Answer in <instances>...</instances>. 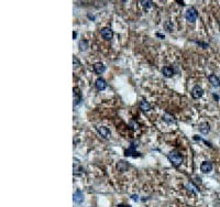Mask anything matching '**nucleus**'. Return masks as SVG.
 I'll use <instances>...</instances> for the list:
<instances>
[{
	"mask_svg": "<svg viewBox=\"0 0 220 207\" xmlns=\"http://www.w3.org/2000/svg\"><path fill=\"white\" fill-rule=\"evenodd\" d=\"M197 11H196V9L194 7H189L187 10H186V13H185V17H186V20L187 21H189V22L194 23L196 21V19H197Z\"/></svg>",
	"mask_w": 220,
	"mask_h": 207,
	"instance_id": "1",
	"label": "nucleus"
},
{
	"mask_svg": "<svg viewBox=\"0 0 220 207\" xmlns=\"http://www.w3.org/2000/svg\"><path fill=\"white\" fill-rule=\"evenodd\" d=\"M169 162L174 165V166H179L183 163V156L179 155L178 153H169L167 155Z\"/></svg>",
	"mask_w": 220,
	"mask_h": 207,
	"instance_id": "2",
	"label": "nucleus"
},
{
	"mask_svg": "<svg viewBox=\"0 0 220 207\" xmlns=\"http://www.w3.org/2000/svg\"><path fill=\"white\" fill-rule=\"evenodd\" d=\"M203 95H204V89H203L199 85H196V86L193 87V89H191V96H193V98L198 99V98H200Z\"/></svg>",
	"mask_w": 220,
	"mask_h": 207,
	"instance_id": "3",
	"label": "nucleus"
},
{
	"mask_svg": "<svg viewBox=\"0 0 220 207\" xmlns=\"http://www.w3.org/2000/svg\"><path fill=\"white\" fill-rule=\"evenodd\" d=\"M100 33H101V37L105 39V40H111L112 37H114V32L110 28H102L100 30Z\"/></svg>",
	"mask_w": 220,
	"mask_h": 207,
	"instance_id": "4",
	"label": "nucleus"
},
{
	"mask_svg": "<svg viewBox=\"0 0 220 207\" xmlns=\"http://www.w3.org/2000/svg\"><path fill=\"white\" fill-rule=\"evenodd\" d=\"M95 86H96V88L98 89V91H105L107 88V83L106 81L102 78V77H99L96 79V82H95Z\"/></svg>",
	"mask_w": 220,
	"mask_h": 207,
	"instance_id": "5",
	"label": "nucleus"
},
{
	"mask_svg": "<svg viewBox=\"0 0 220 207\" xmlns=\"http://www.w3.org/2000/svg\"><path fill=\"white\" fill-rule=\"evenodd\" d=\"M92 69H94V72L96 73V74H102L105 71H106V66L101 63V62H98V63H95L94 64V66H92Z\"/></svg>",
	"mask_w": 220,
	"mask_h": 207,
	"instance_id": "6",
	"label": "nucleus"
},
{
	"mask_svg": "<svg viewBox=\"0 0 220 207\" xmlns=\"http://www.w3.org/2000/svg\"><path fill=\"white\" fill-rule=\"evenodd\" d=\"M73 92H74V106H78L82 101V93L77 87H74Z\"/></svg>",
	"mask_w": 220,
	"mask_h": 207,
	"instance_id": "7",
	"label": "nucleus"
},
{
	"mask_svg": "<svg viewBox=\"0 0 220 207\" xmlns=\"http://www.w3.org/2000/svg\"><path fill=\"white\" fill-rule=\"evenodd\" d=\"M211 170H213V164L209 161H205L201 163L200 171H201L203 173H209V172H211Z\"/></svg>",
	"mask_w": 220,
	"mask_h": 207,
	"instance_id": "8",
	"label": "nucleus"
},
{
	"mask_svg": "<svg viewBox=\"0 0 220 207\" xmlns=\"http://www.w3.org/2000/svg\"><path fill=\"white\" fill-rule=\"evenodd\" d=\"M97 131H98V133L101 136V137H104V138H109L110 137V131H109V129L108 128H106V127H104V126H100V127H98L97 128Z\"/></svg>",
	"mask_w": 220,
	"mask_h": 207,
	"instance_id": "9",
	"label": "nucleus"
},
{
	"mask_svg": "<svg viewBox=\"0 0 220 207\" xmlns=\"http://www.w3.org/2000/svg\"><path fill=\"white\" fill-rule=\"evenodd\" d=\"M208 81H209V83L213 85V87H219V86H220L219 77L216 76V75H213V74L209 75V77H208Z\"/></svg>",
	"mask_w": 220,
	"mask_h": 207,
	"instance_id": "10",
	"label": "nucleus"
},
{
	"mask_svg": "<svg viewBox=\"0 0 220 207\" xmlns=\"http://www.w3.org/2000/svg\"><path fill=\"white\" fill-rule=\"evenodd\" d=\"M73 200H74V202H75L76 204L83 203V200H84L83 193L80 192V191H76V192L74 193V195H73Z\"/></svg>",
	"mask_w": 220,
	"mask_h": 207,
	"instance_id": "11",
	"label": "nucleus"
},
{
	"mask_svg": "<svg viewBox=\"0 0 220 207\" xmlns=\"http://www.w3.org/2000/svg\"><path fill=\"white\" fill-rule=\"evenodd\" d=\"M162 73H163V75L165 77H172L174 75V69L171 66H164L162 69Z\"/></svg>",
	"mask_w": 220,
	"mask_h": 207,
	"instance_id": "12",
	"label": "nucleus"
},
{
	"mask_svg": "<svg viewBox=\"0 0 220 207\" xmlns=\"http://www.w3.org/2000/svg\"><path fill=\"white\" fill-rule=\"evenodd\" d=\"M139 107H140V109H141L142 111H144V112H148V111L151 110V105H150L146 100H141Z\"/></svg>",
	"mask_w": 220,
	"mask_h": 207,
	"instance_id": "13",
	"label": "nucleus"
},
{
	"mask_svg": "<svg viewBox=\"0 0 220 207\" xmlns=\"http://www.w3.org/2000/svg\"><path fill=\"white\" fill-rule=\"evenodd\" d=\"M126 155H127V156H131V155H132V156H139L140 154L136 151V146H134V144H131V146L126 151Z\"/></svg>",
	"mask_w": 220,
	"mask_h": 207,
	"instance_id": "14",
	"label": "nucleus"
},
{
	"mask_svg": "<svg viewBox=\"0 0 220 207\" xmlns=\"http://www.w3.org/2000/svg\"><path fill=\"white\" fill-rule=\"evenodd\" d=\"M199 131L201 132V133H204V134H207L209 131H210V126H209V123L207 122H203L199 124Z\"/></svg>",
	"mask_w": 220,
	"mask_h": 207,
	"instance_id": "15",
	"label": "nucleus"
},
{
	"mask_svg": "<svg viewBox=\"0 0 220 207\" xmlns=\"http://www.w3.org/2000/svg\"><path fill=\"white\" fill-rule=\"evenodd\" d=\"M88 46H89V43H88V41L85 40V39H82V40L79 41V43H78V47H79V50H80L82 52L86 51V50L88 49Z\"/></svg>",
	"mask_w": 220,
	"mask_h": 207,
	"instance_id": "16",
	"label": "nucleus"
},
{
	"mask_svg": "<svg viewBox=\"0 0 220 207\" xmlns=\"http://www.w3.org/2000/svg\"><path fill=\"white\" fill-rule=\"evenodd\" d=\"M163 120L165 121V122H167V123H175L176 122V120H175V117L173 115H171V114H165V115L163 116Z\"/></svg>",
	"mask_w": 220,
	"mask_h": 207,
	"instance_id": "17",
	"label": "nucleus"
},
{
	"mask_svg": "<svg viewBox=\"0 0 220 207\" xmlns=\"http://www.w3.org/2000/svg\"><path fill=\"white\" fill-rule=\"evenodd\" d=\"M80 172H82L80 163L78 160H74V174H79Z\"/></svg>",
	"mask_w": 220,
	"mask_h": 207,
	"instance_id": "18",
	"label": "nucleus"
},
{
	"mask_svg": "<svg viewBox=\"0 0 220 207\" xmlns=\"http://www.w3.org/2000/svg\"><path fill=\"white\" fill-rule=\"evenodd\" d=\"M128 168H129V164H127V162L120 161L118 163V169L120 170V171H126Z\"/></svg>",
	"mask_w": 220,
	"mask_h": 207,
	"instance_id": "19",
	"label": "nucleus"
},
{
	"mask_svg": "<svg viewBox=\"0 0 220 207\" xmlns=\"http://www.w3.org/2000/svg\"><path fill=\"white\" fill-rule=\"evenodd\" d=\"M141 5H142V7L145 8V9H149V8H151L153 6V2L152 1H141Z\"/></svg>",
	"mask_w": 220,
	"mask_h": 207,
	"instance_id": "20",
	"label": "nucleus"
},
{
	"mask_svg": "<svg viewBox=\"0 0 220 207\" xmlns=\"http://www.w3.org/2000/svg\"><path fill=\"white\" fill-rule=\"evenodd\" d=\"M186 187H187V188H189V191H191V192L197 193V188H196L195 186H193V184H191V183H189V184L186 185Z\"/></svg>",
	"mask_w": 220,
	"mask_h": 207,
	"instance_id": "21",
	"label": "nucleus"
},
{
	"mask_svg": "<svg viewBox=\"0 0 220 207\" xmlns=\"http://www.w3.org/2000/svg\"><path fill=\"white\" fill-rule=\"evenodd\" d=\"M130 127H132V129H134V130H136V129H139V127H140V126H139V123L138 122H136V121H133V120H132V121L130 122Z\"/></svg>",
	"mask_w": 220,
	"mask_h": 207,
	"instance_id": "22",
	"label": "nucleus"
},
{
	"mask_svg": "<svg viewBox=\"0 0 220 207\" xmlns=\"http://www.w3.org/2000/svg\"><path fill=\"white\" fill-rule=\"evenodd\" d=\"M73 63H74V67H78L79 65H80V63H79V61H78V59L77 57H73Z\"/></svg>",
	"mask_w": 220,
	"mask_h": 207,
	"instance_id": "23",
	"label": "nucleus"
},
{
	"mask_svg": "<svg viewBox=\"0 0 220 207\" xmlns=\"http://www.w3.org/2000/svg\"><path fill=\"white\" fill-rule=\"evenodd\" d=\"M131 197H132V200H139V196H138V195H132Z\"/></svg>",
	"mask_w": 220,
	"mask_h": 207,
	"instance_id": "24",
	"label": "nucleus"
},
{
	"mask_svg": "<svg viewBox=\"0 0 220 207\" xmlns=\"http://www.w3.org/2000/svg\"><path fill=\"white\" fill-rule=\"evenodd\" d=\"M156 35H158V37H159V38H162V39H164V35H162V34H159V33H158V34H156Z\"/></svg>",
	"mask_w": 220,
	"mask_h": 207,
	"instance_id": "25",
	"label": "nucleus"
},
{
	"mask_svg": "<svg viewBox=\"0 0 220 207\" xmlns=\"http://www.w3.org/2000/svg\"><path fill=\"white\" fill-rule=\"evenodd\" d=\"M76 37H77V33H76V32H74V33H73V38L76 39Z\"/></svg>",
	"mask_w": 220,
	"mask_h": 207,
	"instance_id": "26",
	"label": "nucleus"
},
{
	"mask_svg": "<svg viewBox=\"0 0 220 207\" xmlns=\"http://www.w3.org/2000/svg\"><path fill=\"white\" fill-rule=\"evenodd\" d=\"M118 207H130V206H124V205H119Z\"/></svg>",
	"mask_w": 220,
	"mask_h": 207,
	"instance_id": "27",
	"label": "nucleus"
}]
</instances>
